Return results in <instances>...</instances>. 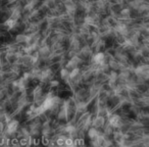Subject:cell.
Segmentation results:
<instances>
[{
	"label": "cell",
	"instance_id": "obj_1",
	"mask_svg": "<svg viewBox=\"0 0 149 147\" xmlns=\"http://www.w3.org/2000/svg\"><path fill=\"white\" fill-rule=\"evenodd\" d=\"M106 119L104 117H100V115H94L92 117V122H91V127L95 128L97 130H101L103 126L106 124Z\"/></svg>",
	"mask_w": 149,
	"mask_h": 147
},
{
	"label": "cell",
	"instance_id": "obj_6",
	"mask_svg": "<svg viewBox=\"0 0 149 147\" xmlns=\"http://www.w3.org/2000/svg\"><path fill=\"white\" fill-rule=\"evenodd\" d=\"M81 147H89V146L87 144H85V145H83V146H81Z\"/></svg>",
	"mask_w": 149,
	"mask_h": 147
},
{
	"label": "cell",
	"instance_id": "obj_5",
	"mask_svg": "<svg viewBox=\"0 0 149 147\" xmlns=\"http://www.w3.org/2000/svg\"><path fill=\"white\" fill-rule=\"evenodd\" d=\"M10 147H22V146H21V145L19 144V142H17V143H11Z\"/></svg>",
	"mask_w": 149,
	"mask_h": 147
},
{
	"label": "cell",
	"instance_id": "obj_2",
	"mask_svg": "<svg viewBox=\"0 0 149 147\" xmlns=\"http://www.w3.org/2000/svg\"><path fill=\"white\" fill-rule=\"evenodd\" d=\"M121 122H122V117H121V115H119V113H113V115H110V117H108V120H107V123L109 124V125L111 126L115 130L119 126Z\"/></svg>",
	"mask_w": 149,
	"mask_h": 147
},
{
	"label": "cell",
	"instance_id": "obj_4",
	"mask_svg": "<svg viewBox=\"0 0 149 147\" xmlns=\"http://www.w3.org/2000/svg\"><path fill=\"white\" fill-rule=\"evenodd\" d=\"M100 131H101V134L103 135L104 137H106V138H111L115 129H113V128L111 127V126H110L107 122H106V124L103 126V128H102Z\"/></svg>",
	"mask_w": 149,
	"mask_h": 147
},
{
	"label": "cell",
	"instance_id": "obj_3",
	"mask_svg": "<svg viewBox=\"0 0 149 147\" xmlns=\"http://www.w3.org/2000/svg\"><path fill=\"white\" fill-rule=\"evenodd\" d=\"M100 135H101V131L97 130V129H95V128L93 127H90L88 129V131L86 132V137L89 140H95Z\"/></svg>",
	"mask_w": 149,
	"mask_h": 147
}]
</instances>
